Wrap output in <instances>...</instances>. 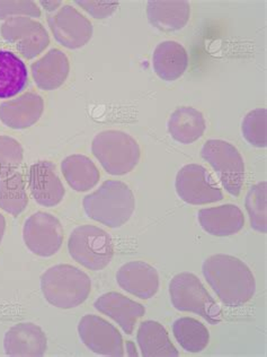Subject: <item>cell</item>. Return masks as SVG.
I'll return each mask as SVG.
<instances>
[{
	"label": "cell",
	"instance_id": "6da1fadb",
	"mask_svg": "<svg viewBox=\"0 0 267 357\" xmlns=\"http://www.w3.org/2000/svg\"><path fill=\"white\" fill-rule=\"evenodd\" d=\"M202 273L211 289L227 307H243L255 295V276L237 257L210 256L203 262Z\"/></svg>",
	"mask_w": 267,
	"mask_h": 357
},
{
	"label": "cell",
	"instance_id": "7a4b0ae2",
	"mask_svg": "<svg viewBox=\"0 0 267 357\" xmlns=\"http://www.w3.org/2000/svg\"><path fill=\"white\" fill-rule=\"evenodd\" d=\"M83 211L90 220L110 229L128 223L136 209V197L129 185L119 180H107L83 200Z\"/></svg>",
	"mask_w": 267,
	"mask_h": 357
},
{
	"label": "cell",
	"instance_id": "3957f363",
	"mask_svg": "<svg viewBox=\"0 0 267 357\" xmlns=\"http://www.w3.org/2000/svg\"><path fill=\"white\" fill-rule=\"evenodd\" d=\"M41 291L51 305L58 309H74L88 298L92 280L85 271L68 264H60L42 274Z\"/></svg>",
	"mask_w": 267,
	"mask_h": 357
},
{
	"label": "cell",
	"instance_id": "277c9868",
	"mask_svg": "<svg viewBox=\"0 0 267 357\" xmlns=\"http://www.w3.org/2000/svg\"><path fill=\"white\" fill-rule=\"evenodd\" d=\"M92 153L111 176H125L139 164L141 149L136 138L121 130H105L96 135Z\"/></svg>",
	"mask_w": 267,
	"mask_h": 357
},
{
	"label": "cell",
	"instance_id": "5b68a950",
	"mask_svg": "<svg viewBox=\"0 0 267 357\" xmlns=\"http://www.w3.org/2000/svg\"><path fill=\"white\" fill-rule=\"evenodd\" d=\"M172 307L181 312L195 313L210 325H218L222 320V310L211 296L199 277L192 273H181L170 283Z\"/></svg>",
	"mask_w": 267,
	"mask_h": 357
},
{
	"label": "cell",
	"instance_id": "8992f818",
	"mask_svg": "<svg viewBox=\"0 0 267 357\" xmlns=\"http://www.w3.org/2000/svg\"><path fill=\"white\" fill-rule=\"evenodd\" d=\"M69 255L89 271H103L113 259V240L110 234L94 225L76 227L69 236Z\"/></svg>",
	"mask_w": 267,
	"mask_h": 357
},
{
	"label": "cell",
	"instance_id": "52a82bcc",
	"mask_svg": "<svg viewBox=\"0 0 267 357\" xmlns=\"http://www.w3.org/2000/svg\"><path fill=\"white\" fill-rule=\"evenodd\" d=\"M201 158L210 164L229 195L238 197L245 182V162L232 144L222 139H209L201 149Z\"/></svg>",
	"mask_w": 267,
	"mask_h": 357
},
{
	"label": "cell",
	"instance_id": "ba28073f",
	"mask_svg": "<svg viewBox=\"0 0 267 357\" xmlns=\"http://www.w3.org/2000/svg\"><path fill=\"white\" fill-rule=\"evenodd\" d=\"M175 190L181 200L188 205H208L223 199L221 188L200 164H187L178 171Z\"/></svg>",
	"mask_w": 267,
	"mask_h": 357
},
{
	"label": "cell",
	"instance_id": "9c48e42d",
	"mask_svg": "<svg viewBox=\"0 0 267 357\" xmlns=\"http://www.w3.org/2000/svg\"><path fill=\"white\" fill-rule=\"evenodd\" d=\"M23 240L31 252L49 258L54 256L63 245V225L54 215L36 211L25 220Z\"/></svg>",
	"mask_w": 267,
	"mask_h": 357
},
{
	"label": "cell",
	"instance_id": "30bf717a",
	"mask_svg": "<svg viewBox=\"0 0 267 357\" xmlns=\"http://www.w3.org/2000/svg\"><path fill=\"white\" fill-rule=\"evenodd\" d=\"M0 33L3 40L14 45L22 57L33 59L50 45L48 31L30 17H10L5 21Z\"/></svg>",
	"mask_w": 267,
	"mask_h": 357
},
{
	"label": "cell",
	"instance_id": "8fae6325",
	"mask_svg": "<svg viewBox=\"0 0 267 357\" xmlns=\"http://www.w3.org/2000/svg\"><path fill=\"white\" fill-rule=\"evenodd\" d=\"M48 24L54 39L65 48L81 49L92 36V24L86 16L70 5L61 7L48 17Z\"/></svg>",
	"mask_w": 267,
	"mask_h": 357
},
{
	"label": "cell",
	"instance_id": "7c38bea8",
	"mask_svg": "<svg viewBox=\"0 0 267 357\" xmlns=\"http://www.w3.org/2000/svg\"><path fill=\"white\" fill-rule=\"evenodd\" d=\"M78 335L87 349L104 356H124L123 338L112 324L101 317L87 314L78 325Z\"/></svg>",
	"mask_w": 267,
	"mask_h": 357
},
{
	"label": "cell",
	"instance_id": "4fadbf2b",
	"mask_svg": "<svg viewBox=\"0 0 267 357\" xmlns=\"http://www.w3.org/2000/svg\"><path fill=\"white\" fill-rule=\"evenodd\" d=\"M29 188L36 203L47 208L59 205L65 195L57 167L49 161L36 162L30 167Z\"/></svg>",
	"mask_w": 267,
	"mask_h": 357
},
{
	"label": "cell",
	"instance_id": "5bb4252c",
	"mask_svg": "<svg viewBox=\"0 0 267 357\" xmlns=\"http://www.w3.org/2000/svg\"><path fill=\"white\" fill-rule=\"evenodd\" d=\"M116 282L122 289L140 300H149L159 289V274L148 262H127L116 273Z\"/></svg>",
	"mask_w": 267,
	"mask_h": 357
},
{
	"label": "cell",
	"instance_id": "9a60e30c",
	"mask_svg": "<svg viewBox=\"0 0 267 357\" xmlns=\"http://www.w3.org/2000/svg\"><path fill=\"white\" fill-rule=\"evenodd\" d=\"M3 349L8 356H44L48 340L39 326L33 322H22L13 326L5 333Z\"/></svg>",
	"mask_w": 267,
	"mask_h": 357
},
{
	"label": "cell",
	"instance_id": "2e32d148",
	"mask_svg": "<svg viewBox=\"0 0 267 357\" xmlns=\"http://www.w3.org/2000/svg\"><path fill=\"white\" fill-rule=\"evenodd\" d=\"M43 111V98L36 93H25L0 105V121L16 130L27 129L41 119Z\"/></svg>",
	"mask_w": 267,
	"mask_h": 357
},
{
	"label": "cell",
	"instance_id": "e0dca14e",
	"mask_svg": "<svg viewBox=\"0 0 267 357\" xmlns=\"http://www.w3.org/2000/svg\"><path fill=\"white\" fill-rule=\"evenodd\" d=\"M97 311L113 319L127 335H132L138 320L146 314V307L118 292L102 295L94 303Z\"/></svg>",
	"mask_w": 267,
	"mask_h": 357
},
{
	"label": "cell",
	"instance_id": "ac0fdd59",
	"mask_svg": "<svg viewBox=\"0 0 267 357\" xmlns=\"http://www.w3.org/2000/svg\"><path fill=\"white\" fill-rule=\"evenodd\" d=\"M197 220L204 232L218 238L235 236L245 227V215L234 204L201 209Z\"/></svg>",
	"mask_w": 267,
	"mask_h": 357
},
{
	"label": "cell",
	"instance_id": "d6986e66",
	"mask_svg": "<svg viewBox=\"0 0 267 357\" xmlns=\"http://www.w3.org/2000/svg\"><path fill=\"white\" fill-rule=\"evenodd\" d=\"M31 73L36 86L42 91H54L63 86L70 73L68 57L60 49L49 52L31 66Z\"/></svg>",
	"mask_w": 267,
	"mask_h": 357
},
{
	"label": "cell",
	"instance_id": "ffe728a7",
	"mask_svg": "<svg viewBox=\"0 0 267 357\" xmlns=\"http://www.w3.org/2000/svg\"><path fill=\"white\" fill-rule=\"evenodd\" d=\"M147 17L154 29L176 32L184 29L190 21L191 5L184 0H150L147 3Z\"/></svg>",
	"mask_w": 267,
	"mask_h": 357
},
{
	"label": "cell",
	"instance_id": "44dd1931",
	"mask_svg": "<svg viewBox=\"0 0 267 357\" xmlns=\"http://www.w3.org/2000/svg\"><path fill=\"white\" fill-rule=\"evenodd\" d=\"M152 67L158 77L165 82L177 81L188 67L186 49L176 41H163L154 49Z\"/></svg>",
	"mask_w": 267,
	"mask_h": 357
},
{
	"label": "cell",
	"instance_id": "7402d4cb",
	"mask_svg": "<svg viewBox=\"0 0 267 357\" xmlns=\"http://www.w3.org/2000/svg\"><path fill=\"white\" fill-rule=\"evenodd\" d=\"M170 137L183 145L195 143L204 135L207 122L201 111L192 107L176 109L167 122Z\"/></svg>",
	"mask_w": 267,
	"mask_h": 357
},
{
	"label": "cell",
	"instance_id": "603a6c76",
	"mask_svg": "<svg viewBox=\"0 0 267 357\" xmlns=\"http://www.w3.org/2000/svg\"><path fill=\"white\" fill-rule=\"evenodd\" d=\"M137 342L143 357L179 356L165 327L154 320L140 324Z\"/></svg>",
	"mask_w": 267,
	"mask_h": 357
},
{
	"label": "cell",
	"instance_id": "cb8c5ba5",
	"mask_svg": "<svg viewBox=\"0 0 267 357\" xmlns=\"http://www.w3.org/2000/svg\"><path fill=\"white\" fill-rule=\"evenodd\" d=\"M65 181L74 191L86 192L97 185L101 173L95 163L85 155H70L61 163Z\"/></svg>",
	"mask_w": 267,
	"mask_h": 357
},
{
	"label": "cell",
	"instance_id": "d4e9b609",
	"mask_svg": "<svg viewBox=\"0 0 267 357\" xmlns=\"http://www.w3.org/2000/svg\"><path fill=\"white\" fill-rule=\"evenodd\" d=\"M29 82L26 66L9 50H0V98H9L21 93Z\"/></svg>",
	"mask_w": 267,
	"mask_h": 357
},
{
	"label": "cell",
	"instance_id": "484cf974",
	"mask_svg": "<svg viewBox=\"0 0 267 357\" xmlns=\"http://www.w3.org/2000/svg\"><path fill=\"white\" fill-rule=\"evenodd\" d=\"M29 204L26 182L17 171L0 173V208L13 216L22 214Z\"/></svg>",
	"mask_w": 267,
	"mask_h": 357
},
{
	"label": "cell",
	"instance_id": "4316f807",
	"mask_svg": "<svg viewBox=\"0 0 267 357\" xmlns=\"http://www.w3.org/2000/svg\"><path fill=\"white\" fill-rule=\"evenodd\" d=\"M172 335L181 349L193 354L204 351L210 342L208 328L190 317L177 319L172 324Z\"/></svg>",
	"mask_w": 267,
	"mask_h": 357
},
{
	"label": "cell",
	"instance_id": "83f0119b",
	"mask_svg": "<svg viewBox=\"0 0 267 357\" xmlns=\"http://www.w3.org/2000/svg\"><path fill=\"white\" fill-rule=\"evenodd\" d=\"M267 185L266 182H259L250 188L245 199V207L250 216V227L256 232H267Z\"/></svg>",
	"mask_w": 267,
	"mask_h": 357
},
{
	"label": "cell",
	"instance_id": "f1b7e54d",
	"mask_svg": "<svg viewBox=\"0 0 267 357\" xmlns=\"http://www.w3.org/2000/svg\"><path fill=\"white\" fill-rule=\"evenodd\" d=\"M267 111L265 107L252 110L243 118L241 123L243 137L256 149L267 146Z\"/></svg>",
	"mask_w": 267,
	"mask_h": 357
},
{
	"label": "cell",
	"instance_id": "f546056e",
	"mask_svg": "<svg viewBox=\"0 0 267 357\" xmlns=\"http://www.w3.org/2000/svg\"><path fill=\"white\" fill-rule=\"evenodd\" d=\"M24 158V149L15 138L0 136V173L14 171Z\"/></svg>",
	"mask_w": 267,
	"mask_h": 357
},
{
	"label": "cell",
	"instance_id": "4dcf8cb0",
	"mask_svg": "<svg viewBox=\"0 0 267 357\" xmlns=\"http://www.w3.org/2000/svg\"><path fill=\"white\" fill-rule=\"evenodd\" d=\"M41 10L32 0H0V20L40 17Z\"/></svg>",
	"mask_w": 267,
	"mask_h": 357
},
{
	"label": "cell",
	"instance_id": "1f68e13d",
	"mask_svg": "<svg viewBox=\"0 0 267 357\" xmlns=\"http://www.w3.org/2000/svg\"><path fill=\"white\" fill-rule=\"evenodd\" d=\"M74 3L78 6H81L85 12L88 13L89 15L96 18V20H104L113 15L119 3L118 1H92V0H76Z\"/></svg>",
	"mask_w": 267,
	"mask_h": 357
},
{
	"label": "cell",
	"instance_id": "d6a6232c",
	"mask_svg": "<svg viewBox=\"0 0 267 357\" xmlns=\"http://www.w3.org/2000/svg\"><path fill=\"white\" fill-rule=\"evenodd\" d=\"M61 1H41L42 6L44 7L45 10L48 12H52L56 10L58 7L61 6Z\"/></svg>",
	"mask_w": 267,
	"mask_h": 357
},
{
	"label": "cell",
	"instance_id": "836d02e7",
	"mask_svg": "<svg viewBox=\"0 0 267 357\" xmlns=\"http://www.w3.org/2000/svg\"><path fill=\"white\" fill-rule=\"evenodd\" d=\"M5 229H6V220H5L3 215L0 214V243L3 241Z\"/></svg>",
	"mask_w": 267,
	"mask_h": 357
}]
</instances>
